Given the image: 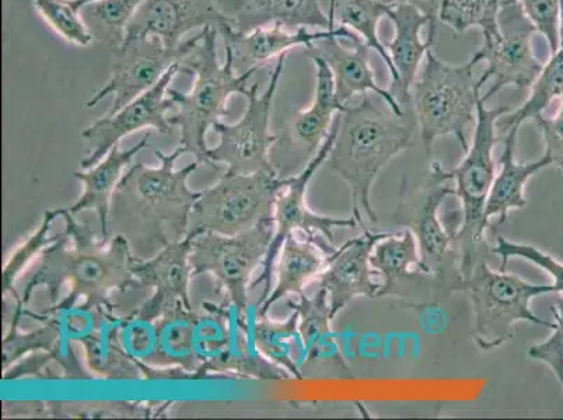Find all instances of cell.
<instances>
[{"label": "cell", "mask_w": 563, "mask_h": 420, "mask_svg": "<svg viewBox=\"0 0 563 420\" xmlns=\"http://www.w3.org/2000/svg\"><path fill=\"white\" fill-rule=\"evenodd\" d=\"M186 148L173 153L156 151L158 167L133 164L111 198L109 229L131 245L135 258L146 261L163 248L187 237L189 218L201 192L188 188V178L199 167L198 161L181 170L174 166Z\"/></svg>", "instance_id": "1"}, {"label": "cell", "mask_w": 563, "mask_h": 420, "mask_svg": "<svg viewBox=\"0 0 563 420\" xmlns=\"http://www.w3.org/2000/svg\"><path fill=\"white\" fill-rule=\"evenodd\" d=\"M59 214L65 219V230L41 255L37 270L25 285L14 314L22 317L25 303L40 286L48 289L51 301L56 303L65 284H69V295L48 311L74 309L84 297L86 309L114 312L111 291L141 285L133 274L137 258L130 243L122 235H112L106 247L107 243H97L91 229L79 223L68 210L59 209Z\"/></svg>", "instance_id": "2"}, {"label": "cell", "mask_w": 563, "mask_h": 420, "mask_svg": "<svg viewBox=\"0 0 563 420\" xmlns=\"http://www.w3.org/2000/svg\"><path fill=\"white\" fill-rule=\"evenodd\" d=\"M336 118V136L325 163L350 187L352 214L366 229L362 213L373 224L378 220L371 198L373 184L394 157L413 146V128L378 109L367 95L361 104L346 106Z\"/></svg>", "instance_id": "3"}, {"label": "cell", "mask_w": 563, "mask_h": 420, "mask_svg": "<svg viewBox=\"0 0 563 420\" xmlns=\"http://www.w3.org/2000/svg\"><path fill=\"white\" fill-rule=\"evenodd\" d=\"M219 32L214 27L203 29V38L194 53L183 63L184 74L194 76L189 93L168 90L176 104L177 114L172 124L180 130V146L192 153L199 163H208V131L228 114V102L234 95H247V80L258 69L238 74L233 49L224 44L227 58L220 64L217 53Z\"/></svg>", "instance_id": "4"}, {"label": "cell", "mask_w": 563, "mask_h": 420, "mask_svg": "<svg viewBox=\"0 0 563 420\" xmlns=\"http://www.w3.org/2000/svg\"><path fill=\"white\" fill-rule=\"evenodd\" d=\"M481 63L479 55L464 65H449L429 49L424 56L421 78L411 89V104L419 132L428 153L439 137L453 135L468 151V135L477 125V101L483 80L474 78V66Z\"/></svg>", "instance_id": "5"}, {"label": "cell", "mask_w": 563, "mask_h": 420, "mask_svg": "<svg viewBox=\"0 0 563 420\" xmlns=\"http://www.w3.org/2000/svg\"><path fill=\"white\" fill-rule=\"evenodd\" d=\"M454 291H467L473 301L475 343L483 351H493L515 340L521 321L554 330L555 322L540 319L531 310V300L555 291L552 285L530 284L520 276L490 268L481 258L464 276Z\"/></svg>", "instance_id": "6"}, {"label": "cell", "mask_w": 563, "mask_h": 420, "mask_svg": "<svg viewBox=\"0 0 563 420\" xmlns=\"http://www.w3.org/2000/svg\"><path fill=\"white\" fill-rule=\"evenodd\" d=\"M510 107L488 109L485 101L478 97L477 125H475L473 142L463 162L453 170H446L455 188V197L460 199L463 223L457 233L460 251V274L462 279L470 274L477 261L484 258L481 251L485 247L484 209L490 187L496 177L494 147L498 142L496 121L508 114Z\"/></svg>", "instance_id": "7"}, {"label": "cell", "mask_w": 563, "mask_h": 420, "mask_svg": "<svg viewBox=\"0 0 563 420\" xmlns=\"http://www.w3.org/2000/svg\"><path fill=\"white\" fill-rule=\"evenodd\" d=\"M285 183L276 173H224L194 205L187 237L238 235L274 220L276 197Z\"/></svg>", "instance_id": "8"}, {"label": "cell", "mask_w": 563, "mask_h": 420, "mask_svg": "<svg viewBox=\"0 0 563 420\" xmlns=\"http://www.w3.org/2000/svg\"><path fill=\"white\" fill-rule=\"evenodd\" d=\"M275 233L274 220L238 235L203 233L192 239V276L209 274L218 281L240 319H247L253 275L264 264Z\"/></svg>", "instance_id": "9"}, {"label": "cell", "mask_w": 563, "mask_h": 420, "mask_svg": "<svg viewBox=\"0 0 563 420\" xmlns=\"http://www.w3.org/2000/svg\"><path fill=\"white\" fill-rule=\"evenodd\" d=\"M450 181L446 168L439 162H432L428 176L418 187L411 192L402 191L397 217L398 222L412 230L418 240L423 275L440 279L452 276L457 286L462 280L457 239L440 217V208L446 198L455 197V188L450 186Z\"/></svg>", "instance_id": "10"}, {"label": "cell", "mask_w": 563, "mask_h": 420, "mask_svg": "<svg viewBox=\"0 0 563 420\" xmlns=\"http://www.w3.org/2000/svg\"><path fill=\"white\" fill-rule=\"evenodd\" d=\"M286 55L279 56L269 75L268 86L258 95L260 85L249 87L247 110L235 124H214L220 141L217 147L209 148L208 164H227L228 172L238 174L276 173L271 162L275 143L279 135L271 133V110L286 65Z\"/></svg>", "instance_id": "11"}, {"label": "cell", "mask_w": 563, "mask_h": 420, "mask_svg": "<svg viewBox=\"0 0 563 420\" xmlns=\"http://www.w3.org/2000/svg\"><path fill=\"white\" fill-rule=\"evenodd\" d=\"M338 131V118L335 115L334 122L322 143L319 152L316 153L313 158L306 164L303 170L286 178L285 186L282 187L275 202V233L273 242H271L268 253L263 264V273L258 276L257 280L253 281V289L255 286L264 284V294L260 297L258 307L264 303L273 288V276L275 273L276 259L280 253L282 244L289 234L300 230L307 234V237H316L321 235L327 242L334 244V229H356L361 228L360 220L355 217L351 218H331L324 214L316 213L307 203V188L311 178L319 168L327 162L330 156L332 145H334Z\"/></svg>", "instance_id": "12"}, {"label": "cell", "mask_w": 563, "mask_h": 420, "mask_svg": "<svg viewBox=\"0 0 563 420\" xmlns=\"http://www.w3.org/2000/svg\"><path fill=\"white\" fill-rule=\"evenodd\" d=\"M203 38L201 33L183 41L176 48H168L162 41L145 38L130 41L117 51L109 81L86 102L89 109L99 106L106 97L112 96L107 114H115L136 97L146 93L173 68L181 64L194 53Z\"/></svg>", "instance_id": "13"}, {"label": "cell", "mask_w": 563, "mask_h": 420, "mask_svg": "<svg viewBox=\"0 0 563 420\" xmlns=\"http://www.w3.org/2000/svg\"><path fill=\"white\" fill-rule=\"evenodd\" d=\"M498 23L499 37L483 43V48L477 53L481 63H488L485 71H488L490 79H495L486 95L481 96L485 102L506 86L519 89L531 87L544 68L532 51V37L539 33V29L527 16L520 0L504 3Z\"/></svg>", "instance_id": "14"}, {"label": "cell", "mask_w": 563, "mask_h": 420, "mask_svg": "<svg viewBox=\"0 0 563 420\" xmlns=\"http://www.w3.org/2000/svg\"><path fill=\"white\" fill-rule=\"evenodd\" d=\"M180 71L183 65H174L146 93L136 97L115 114H106L87 126L81 132V140L89 145V153L81 161L80 167H95L102 157L109 155L112 147L118 146V143L133 132L152 128L162 135H170L176 126L172 124L170 118H167V112L176 110V104L168 96V87Z\"/></svg>", "instance_id": "15"}, {"label": "cell", "mask_w": 563, "mask_h": 420, "mask_svg": "<svg viewBox=\"0 0 563 420\" xmlns=\"http://www.w3.org/2000/svg\"><path fill=\"white\" fill-rule=\"evenodd\" d=\"M383 233L371 232L347 240L329 255L319 275L320 288L329 295L331 314L335 317L357 297H378L383 281L371 265L373 245Z\"/></svg>", "instance_id": "16"}, {"label": "cell", "mask_w": 563, "mask_h": 420, "mask_svg": "<svg viewBox=\"0 0 563 420\" xmlns=\"http://www.w3.org/2000/svg\"><path fill=\"white\" fill-rule=\"evenodd\" d=\"M223 25L217 0H145L128 24L125 43L156 38L168 48L183 43L192 30Z\"/></svg>", "instance_id": "17"}, {"label": "cell", "mask_w": 563, "mask_h": 420, "mask_svg": "<svg viewBox=\"0 0 563 420\" xmlns=\"http://www.w3.org/2000/svg\"><path fill=\"white\" fill-rule=\"evenodd\" d=\"M191 245L192 239L186 237L181 242L167 245L151 259L136 261L133 274L141 285L150 286L155 294L141 306L135 316L156 321L158 317L178 306L192 309L189 299V280L192 276L189 263Z\"/></svg>", "instance_id": "18"}, {"label": "cell", "mask_w": 563, "mask_h": 420, "mask_svg": "<svg viewBox=\"0 0 563 420\" xmlns=\"http://www.w3.org/2000/svg\"><path fill=\"white\" fill-rule=\"evenodd\" d=\"M217 4L223 25L238 34L271 25L289 30L335 29L334 13L329 9L327 16L320 0H217Z\"/></svg>", "instance_id": "19"}, {"label": "cell", "mask_w": 563, "mask_h": 420, "mask_svg": "<svg viewBox=\"0 0 563 420\" xmlns=\"http://www.w3.org/2000/svg\"><path fill=\"white\" fill-rule=\"evenodd\" d=\"M218 32L223 43L233 49L235 68L239 65L243 66L242 74L258 69L261 65L288 54L290 49L310 47L319 40L338 37L350 41L351 44L362 41L360 35L342 25L334 30H322V32H309L307 29L290 32L289 29L280 25H271V27L253 30L245 34L234 33L227 25H222Z\"/></svg>", "instance_id": "20"}, {"label": "cell", "mask_w": 563, "mask_h": 420, "mask_svg": "<svg viewBox=\"0 0 563 420\" xmlns=\"http://www.w3.org/2000/svg\"><path fill=\"white\" fill-rule=\"evenodd\" d=\"M353 48H346L341 44V38L329 37L316 41L310 47L305 48V54L321 56L327 64L331 66L332 74L336 81L338 99L342 104L347 106V101L356 95H366L372 91L386 101L388 109L399 118L406 117L401 104L390 90H383L376 84L375 70L371 65L372 48L365 43L352 44Z\"/></svg>", "instance_id": "21"}, {"label": "cell", "mask_w": 563, "mask_h": 420, "mask_svg": "<svg viewBox=\"0 0 563 420\" xmlns=\"http://www.w3.org/2000/svg\"><path fill=\"white\" fill-rule=\"evenodd\" d=\"M286 305L299 314V338L305 368L325 367L350 373L340 342L332 330L334 317L331 314L325 289L320 288L313 297L301 294L299 300L289 299Z\"/></svg>", "instance_id": "22"}, {"label": "cell", "mask_w": 563, "mask_h": 420, "mask_svg": "<svg viewBox=\"0 0 563 420\" xmlns=\"http://www.w3.org/2000/svg\"><path fill=\"white\" fill-rule=\"evenodd\" d=\"M335 245L327 242L321 235L299 240L289 234L282 244L279 263L276 273V285L268 299L258 307V316H266L271 307L278 303L285 296H299L311 280L319 278L325 268L329 255L334 253Z\"/></svg>", "instance_id": "23"}, {"label": "cell", "mask_w": 563, "mask_h": 420, "mask_svg": "<svg viewBox=\"0 0 563 420\" xmlns=\"http://www.w3.org/2000/svg\"><path fill=\"white\" fill-rule=\"evenodd\" d=\"M150 137V133H145L136 145L126 151H120L118 146L112 147L104 161L97 163L90 170L74 173V176L84 184L85 191L78 201L66 210L71 217H78L84 210H95L99 218L102 243L110 240L109 217L112 195H114L118 183L121 181L122 173L130 166L133 157L143 148L151 146Z\"/></svg>", "instance_id": "24"}, {"label": "cell", "mask_w": 563, "mask_h": 420, "mask_svg": "<svg viewBox=\"0 0 563 420\" xmlns=\"http://www.w3.org/2000/svg\"><path fill=\"white\" fill-rule=\"evenodd\" d=\"M388 19L396 25V37L386 45V48L399 75L398 85L390 91L401 107L409 106L419 66L433 45L431 41L421 40L422 29L429 25V19L409 4L394 7Z\"/></svg>", "instance_id": "25"}, {"label": "cell", "mask_w": 563, "mask_h": 420, "mask_svg": "<svg viewBox=\"0 0 563 420\" xmlns=\"http://www.w3.org/2000/svg\"><path fill=\"white\" fill-rule=\"evenodd\" d=\"M124 319L115 312L97 310L93 331L79 341L85 347L87 365L90 371L107 380H136L141 373L151 378L150 366L142 365L128 355L121 343V327Z\"/></svg>", "instance_id": "26"}, {"label": "cell", "mask_w": 563, "mask_h": 420, "mask_svg": "<svg viewBox=\"0 0 563 420\" xmlns=\"http://www.w3.org/2000/svg\"><path fill=\"white\" fill-rule=\"evenodd\" d=\"M520 128H514L504 136V153L500 157V170L490 187L488 198H486L484 219L489 224L490 219H498V224H504L508 220L510 210L523 209L527 207L525 187L527 181L534 174L544 170L551 166L550 157L545 155L540 161L520 164L516 162L515 148L517 132Z\"/></svg>", "instance_id": "27"}, {"label": "cell", "mask_w": 563, "mask_h": 420, "mask_svg": "<svg viewBox=\"0 0 563 420\" xmlns=\"http://www.w3.org/2000/svg\"><path fill=\"white\" fill-rule=\"evenodd\" d=\"M197 310L178 306L155 321L157 346L151 365L158 368H180L189 377L199 378V365L194 345Z\"/></svg>", "instance_id": "28"}, {"label": "cell", "mask_w": 563, "mask_h": 420, "mask_svg": "<svg viewBox=\"0 0 563 420\" xmlns=\"http://www.w3.org/2000/svg\"><path fill=\"white\" fill-rule=\"evenodd\" d=\"M371 265L383 281L378 297L396 294L402 281L422 273L421 251L412 230L383 233L373 245Z\"/></svg>", "instance_id": "29"}, {"label": "cell", "mask_w": 563, "mask_h": 420, "mask_svg": "<svg viewBox=\"0 0 563 420\" xmlns=\"http://www.w3.org/2000/svg\"><path fill=\"white\" fill-rule=\"evenodd\" d=\"M394 7L380 0H330V9L334 13L335 23L352 30L360 35L372 49L382 56L391 75L390 90L398 85L399 75L390 58V54L378 38V22L388 18Z\"/></svg>", "instance_id": "30"}, {"label": "cell", "mask_w": 563, "mask_h": 420, "mask_svg": "<svg viewBox=\"0 0 563 420\" xmlns=\"http://www.w3.org/2000/svg\"><path fill=\"white\" fill-rule=\"evenodd\" d=\"M251 340L255 351L276 366L285 368L291 378L301 380L305 377L295 358V345L300 341L298 312L291 311L285 321H273L266 316L255 317Z\"/></svg>", "instance_id": "31"}, {"label": "cell", "mask_w": 563, "mask_h": 420, "mask_svg": "<svg viewBox=\"0 0 563 420\" xmlns=\"http://www.w3.org/2000/svg\"><path fill=\"white\" fill-rule=\"evenodd\" d=\"M563 97V51L560 49L542 68L539 78L531 86V95L520 109L501 115L496 121L498 135L505 136L514 128H520L526 120L541 117L551 102Z\"/></svg>", "instance_id": "32"}, {"label": "cell", "mask_w": 563, "mask_h": 420, "mask_svg": "<svg viewBox=\"0 0 563 420\" xmlns=\"http://www.w3.org/2000/svg\"><path fill=\"white\" fill-rule=\"evenodd\" d=\"M505 2L508 0H443L439 22L449 25L455 35L479 29L486 43L500 35L498 19Z\"/></svg>", "instance_id": "33"}, {"label": "cell", "mask_w": 563, "mask_h": 420, "mask_svg": "<svg viewBox=\"0 0 563 420\" xmlns=\"http://www.w3.org/2000/svg\"><path fill=\"white\" fill-rule=\"evenodd\" d=\"M145 0H99L80 9L95 38L104 41L115 49L124 44L128 24Z\"/></svg>", "instance_id": "34"}, {"label": "cell", "mask_w": 563, "mask_h": 420, "mask_svg": "<svg viewBox=\"0 0 563 420\" xmlns=\"http://www.w3.org/2000/svg\"><path fill=\"white\" fill-rule=\"evenodd\" d=\"M33 4L44 22L69 44L89 47L93 43V33L74 0H34Z\"/></svg>", "instance_id": "35"}, {"label": "cell", "mask_w": 563, "mask_h": 420, "mask_svg": "<svg viewBox=\"0 0 563 420\" xmlns=\"http://www.w3.org/2000/svg\"><path fill=\"white\" fill-rule=\"evenodd\" d=\"M336 114L313 101L309 109L294 117L290 125L291 141L303 148L306 158H313L317 147L324 143Z\"/></svg>", "instance_id": "36"}, {"label": "cell", "mask_w": 563, "mask_h": 420, "mask_svg": "<svg viewBox=\"0 0 563 420\" xmlns=\"http://www.w3.org/2000/svg\"><path fill=\"white\" fill-rule=\"evenodd\" d=\"M59 209L47 210L44 213L43 222H41V226L37 232H35L32 237L25 242L22 247H20L16 253L13 254V257L10 258L7 266L3 269V295L7 296L9 291L13 290L14 280H16L18 276L24 269V266L32 261L37 251L43 247H48V245L56 242L59 239L60 233L55 235H48L51 224H53L56 218H59Z\"/></svg>", "instance_id": "37"}, {"label": "cell", "mask_w": 563, "mask_h": 420, "mask_svg": "<svg viewBox=\"0 0 563 420\" xmlns=\"http://www.w3.org/2000/svg\"><path fill=\"white\" fill-rule=\"evenodd\" d=\"M494 253L501 258L500 269L505 270L511 258H521L544 269L547 274L554 279V289L556 294L563 296V264L552 255L544 253L534 245L511 242L505 237H498L494 247Z\"/></svg>", "instance_id": "38"}, {"label": "cell", "mask_w": 563, "mask_h": 420, "mask_svg": "<svg viewBox=\"0 0 563 420\" xmlns=\"http://www.w3.org/2000/svg\"><path fill=\"white\" fill-rule=\"evenodd\" d=\"M120 336L128 355L142 365H151L157 346L155 321L135 314L128 317L122 321Z\"/></svg>", "instance_id": "39"}, {"label": "cell", "mask_w": 563, "mask_h": 420, "mask_svg": "<svg viewBox=\"0 0 563 420\" xmlns=\"http://www.w3.org/2000/svg\"><path fill=\"white\" fill-rule=\"evenodd\" d=\"M555 317L554 332L544 342L536 343L527 352L532 361L544 363L555 374L563 389V300L552 306Z\"/></svg>", "instance_id": "40"}, {"label": "cell", "mask_w": 563, "mask_h": 420, "mask_svg": "<svg viewBox=\"0 0 563 420\" xmlns=\"http://www.w3.org/2000/svg\"><path fill=\"white\" fill-rule=\"evenodd\" d=\"M527 16L544 35L551 55L560 51V0H520Z\"/></svg>", "instance_id": "41"}, {"label": "cell", "mask_w": 563, "mask_h": 420, "mask_svg": "<svg viewBox=\"0 0 563 420\" xmlns=\"http://www.w3.org/2000/svg\"><path fill=\"white\" fill-rule=\"evenodd\" d=\"M136 412L145 413L140 411L137 405L117 402V404H97L96 409L93 405L87 404L86 407L81 408L80 404H54L53 413L56 417H133Z\"/></svg>", "instance_id": "42"}, {"label": "cell", "mask_w": 563, "mask_h": 420, "mask_svg": "<svg viewBox=\"0 0 563 420\" xmlns=\"http://www.w3.org/2000/svg\"><path fill=\"white\" fill-rule=\"evenodd\" d=\"M310 60H313L316 66V93L314 102L324 107V109L332 112H342L346 109L345 104H342L338 99L336 93V81L334 74H332L331 66L325 63L321 56L309 55Z\"/></svg>", "instance_id": "43"}, {"label": "cell", "mask_w": 563, "mask_h": 420, "mask_svg": "<svg viewBox=\"0 0 563 420\" xmlns=\"http://www.w3.org/2000/svg\"><path fill=\"white\" fill-rule=\"evenodd\" d=\"M534 121L542 140H544V155L550 157L552 164H556L563 172V97L561 109L555 117L541 115L537 117Z\"/></svg>", "instance_id": "44"}, {"label": "cell", "mask_w": 563, "mask_h": 420, "mask_svg": "<svg viewBox=\"0 0 563 420\" xmlns=\"http://www.w3.org/2000/svg\"><path fill=\"white\" fill-rule=\"evenodd\" d=\"M388 7H397V4H409V7L417 8L419 12L423 13L429 19V34L428 41L433 44L434 37H437V27L439 23L440 7H442L443 0H380Z\"/></svg>", "instance_id": "45"}, {"label": "cell", "mask_w": 563, "mask_h": 420, "mask_svg": "<svg viewBox=\"0 0 563 420\" xmlns=\"http://www.w3.org/2000/svg\"><path fill=\"white\" fill-rule=\"evenodd\" d=\"M560 49L563 51V0H560Z\"/></svg>", "instance_id": "46"}, {"label": "cell", "mask_w": 563, "mask_h": 420, "mask_svg": "<svg viewBox=\"0 0 563 420\" xmlns=\"http://www.w3.org/2000/svg\"><path fill=\"white\" fill-rule=\"evenodd\" d=\"M76 7L79 9L86 7V4L99 2V0H74Z\"/></svg>", "instance_id": "47"}]
</instances>
